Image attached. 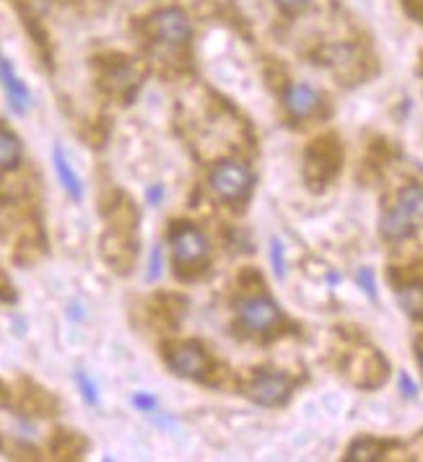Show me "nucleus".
<instances>
[{"instance_id":"nucleus-1","label":"nucleus","mask_w":423,"mask_h":462,"mask_svg":"<svg viewBox=\"0 0 423 462\" xmlns=\"http://www.w3.org/2000/svg\"><path fill=\"white\" fill-rule=\"evenodd\" d=\"M423 221V184H411L397 195V203L382 218V234L392 242L408 237L413 226Z\"/></svg>"},{"instance_id":"nucleus-2","label":"nucleus","mask_w":423,"mask_h":462,"mask_svg":"<svg viewBox=\"0 0 423 462\" xmlns=\"http://www.w3.org/2000/svg\"><path fill=\"white\" fill-rule=\"evenodd\" d=\"M171 252H174V265L177 273L198 270L208 258V239L200 229L190 224H180L171 231Z\"/></svg>"},{"instance_id":"nucleus-3","label":"nucleus","mask_w":423,"mask_h":462,"mask_svg":"<svg viewBox=\"0 0 423 462\" xmlns=\"http://www.w3.org/2000/svg\"><path fill=\"white\" fill-rule=\"evenodd\" d=\"M135 229L106 224V231L102 237V258L106 265L117 273H127L135 262Z\"/></svg>"},{"instance_id":"nucleus-4","label":"nucleus","mask_w":423,"mask_h":462,"mask_svg":"<svg viewBox=\"0 0 423 462\" xmlns=\"http://www.w3.org/2000/svg\"><path fill=\"white\" fill-rule=\"evenodd\" d=\"M252 187V172L242 162H223L211 174V190L226 203H236Z\"/></svg>"},{"instance_id":"nucleus-5","label":"nucleus","mask_w":423,"mask_h":462,"mask_svg":"<svg viewBox=\"0 0 423 462\" xmlns=\"http://www.w3.org/2000/svg\"><path fill=\"white\" fill-rule=\"evenodd\" d=\"M140 78H143V70L138 68L133 60L127 57H115L112 63L104 65L102 70V86L112 94V97L122 99V104H127L135 88L140 86Z\"/></svg>"},{"instance_id":"nucleus-6","label":"nucleus","mask_w":423,"mask_h":462,"mask_svg":"<svg viewBox=\"0 0 423 462\" xmlns=\"http://www.w3.org/2000/svg\"><path fill=\"white\" fill-rule=\"evenodd\" d=\"M151 37L161 44H185L190 39V19L180 11V8H161L159 13H153L149 21Z\"/></svg>"},{"instance_id":"nucleus-7","label":"nucleus","mask_w":423,"mask_h":462,"mask_svg":"<svg viewBox=\"0 0 423 462\" xmlns=\"http://www.w3.org/2000/svg\"><path fill=\"white\" fill-rule=\"evenodd\" d=\"M171 372H177L180 376H190V379H200L208 374L211 369V358L205 354V348L200 343H180L169 348L167 354Z\"/></svg>"},{"instance_id":"nucleus-8","label":"nucleus","mask_w":423,"mask_h":462,"mask_svg":"<svg viewBox=\"0 0 423 462\" xmlns=\"http://www.w3.org/2000/svg\"><path fill=\"white\" fill-rule=\"evenodd\" d=\"M250 398L254 403H260V405H267V408H273V405H281L283 400L288 398V392H291V379L286 374H278V372H263V374H257L250 382Z\"/></svg>"},{"instance_id":"nucleus-9","label":"nucleus","mask_w":423,"mask_h":462,"mask_svg":"<svg viewBox=\"0 0 423 462\" xmlns=\"http://www.w3.org/2000/svg\"><path fill=\"white\" fill-rule=\"evenodd\" d=\"M278 320H281L278 307L265 296H252V299H244L239 304V323L250 333H263L267 327L278 325Z\"/></svg>"},{"instance_id":"nucleus-10","label":"nucleus","mask_w":423,"mask_h":462,"mask_svg":"<svg viewBox=\"0 0 423 462\" xmlns=\"http://www.w3.org/2000/svg\"><path fill=\"white\" fill-rule=\"evenodd\" d=\"M0 86L6 91V99H8V104H11V109L16 115L29 112V107H32V91L19 78L11 60H6L3 55H0Z\"/></svg>"},{"instance_id":"nucleus-11","label":"nucleus","mask_w":423,"mask_h":462,"mask_svg":"<svg viewBox=\"0 0 423 462\" xmlns=\"http://www.w3.org/2000/svg\"><path fill=\"white\" fill-rule=\"evenodd\" d=\"M338 169V148L332 146V140H317L309 148L307 159V177L312 182H322L330 174Z\"/></svg>"},{"instance_id":"nucleus-12","label":"nucleus","mask_w":423,"mask_h":462,"mask_svg":"<svg viewBox=\"0 0 423 462\" xmlns=\"http://www.w3.org/2000/svg\"><path fill=\"white\" fill-rule=\"evenodd\" d=\"M286 109L294 117H309L319 109V94L307 84H294L286 91Z\"/></svg>"},{"instance_id":"nucleus-13","label":"nucleus","mask_w":423,"mask_h":462,"mask_svg":"<svg viewBox=\"0 0 423 462\" xmlns=\"http://www.w3.org/2000/svg\"><path fill=\"white\" fill-rule=\"evenodd\" d=\"M53 164H55V172H57V180H60L65 193L70 195L73 200H84V184H81V177L73 172V166H70V162H68L63 146H55Z\"/></svg>"},{"instance_id":"nucleus-14","label":"nucleus","mask_w":423,"mask_h":462,"mask_svg":"<svg viewBox=\"0 0 423 462\" xmlns=\"http://www.w3.org/2000/svg\"><path fill=\"white\" fill-rule=\"evenodd\" d=\"M24 410H29L34 416H55L57 413V400L39 385L26 382L24 385Z\"/></svg>"},{"instance_id":"nucleus-15","label":"nucleus","mask_w":423,"mask_h":462,"mask_svg":"<svg viewBox=\"0 0 423 462\" xmlns=\"http://www.w3.org/2000/svg\"><path fill=\"white\" fill-rule=\"evenodd\" d=\"M88 441L78 431H55L53 436V454L57 460H78L86 452Z\"/></svg>"},{"instance_id":"nucleus-16","label":"nucleus","mask_w":423,"mask_h":462,"mask_svg":"<svg viewBox=\"0 0 423 462\" xmlns=\"http://www.w3.org/2000/svg\"><path fill=\"white\" fill-rule=\"evenodd\" d=\"M19 162H21V143L11 130L0 128V172L13 169Z\"/></svg>"},{"instance_id":"nucleus-17","label":"nucleus","mask_w":423,"mask_h":462,"mask_svg":"<svg viewBox=\"0 0 423 462\" xmlns=\"http://www.w3.org/2000/svg\"><path fill=\"white\" fill-rule=\"evenodd\" d=\"M400 304L405 307V312L423 317V286L421 283L405 286V289L400 291Z\"/></svg>"},{"instance_id":"nucleus-18","label":"nucleus","mask_w":423,"mask_h":462,"mask_svg":"<svg viewBox=\"0 0 423 462\" xmlns=\"http://www.w3.org/2000/svg\"><path fill=\"white\" fill-rule=\"evenodd\" d=\"M379 444L377 441H356L348 452V460H356V462H369V460H377L379 457Z\"/></svg>"},{"instance_id":"nucleus-19","label":"nucleus","mask_w":423,"mask_h":462,"mask_svg":"<svg viewBox=\"0 0 423 462\" xmlns=\"http://www.w3.org/2000/svg\"><path fill=\"white\" fill-rule=\"evenodd\" d=\"M75 385H78V389H81V395H84V400L88 403V405H96V403H99L96 385L84 374V372H75Z\"/></svg>"},{"instance_id":"nucleus-20","label":"nucleus","mask_w":423,"mask_h":462,"mask_svg":"<svg viewBox=\"0 0 423 462\" xmlns=\"http://www.w3.org/2000/svg\"><path fill=\"white\" fill-rule=\"evenodd\" d=\"M133 405H135L138 410H143V413H153L156 410V398L153 395H146V392H138V395H133Z\"/></svg>"},{"instance_id":"nucleus-21","label":"nucleus","mask_w":423,"mask_h":462,"mask_svg":"<svg viewBox=\"0 0 423 462\" xmlns=\"http://www.w3.org/2000/svg\"><path fill=\"white\" fill-rule=\"evenodd\" d=\"M270 255H273L275 276H283V273H286V268H283V247H281L278 239H273V244H270Z\"/></svg>"},{"instance_id":"nucleus-22","label":"nucleus","mask_w":423,"mask_h":462,"mask_svg":"<svg viewBox=\"0 0 423 462\" xmlns=\"http://www.w3.org/2000/svg\"><path fill=\"white\" fill-rule=\"evenodd\" d=\"M161 276V249L153 247L151 252V262H149V273H146V278L149 280H156Z\"/></svg>"},{"instance_id":"nucleus-23","label":"nucleus","mask_w":423,"mask_h":462,"mask_svg":"<svg viewBox=\"0 0 423 462\" xmlns=\"http://www.w3.org/2000/svg\"><path fill=\"white\" fill-rule=\"evenodd\" d=\"M356 278H359V283H361V286H364V291H366V293H369L371 299H374V296H377V289H374V276H371V270L361 268Z\"/></svg>"},{"instance_id":"nucleus-24","label":"nucleus","mask_w":423,"mask_h":462,"mask_svg":"<svg viewBox=\"0 0 423 462\" xmlns=\"http://www.w3.org/2000/svg\"><path fill=\"white\" fill-rule=\"evenodd\" d=\"M0 301H16V291H13L8 276L0 270Z\"/></svg>"},{"instance_id":"nucleus-25","label":"nucleus","mask_w":423,"mask_h":462,"mask_svg":"<svg viewBox=\"0 0 423 462\" xmlns=\"http://www.w3.org/2000/svg\"><path fill=\"white\" fill-rule=\"evenodd\" d=\"M275 3H278V6L283 8V11H288V13H297V11H301V8L307 6L309 0H275Z\"/></svg>"},{"instance_id":"nucleus-26","label":"nucleus","mask_w":423,"mask_h":462,"mask_svg":"<svg viewBox=\"0 0 423 462\" xmlns=\"http://www.w3.org/2000/svg\"><path fill=\"white\" fill-rule=\"evenodd\" d=\"M400 389H402V395H405V398H415V392H418L415 385H413V379L408 374H400Z\"/></svg>"},{"instance_id":"nucleus-27","label":"nucleus","mask_w":423,"mask_h":462,"mask_svg":"<svg viewBox=\"0 0 423 462\" xmlns=\"http://www.w3.org/2000/svg\"><path fill=\"white\" fill-rule=\"evenodd\" d=\"M161 195H164V190H161L159 184H156V187H151V190H149V200H151V203H153V205H156V203H159V200H161Z\"/></svg>"},{"instance_id":"nucleus-28","label":"nucleus","mask_w":423,"mask_h":462,"mask_svg":"<svg viewBox=\"0 0 423 462\" xmlns=\"http://www.w3.org/2000/svg\"><path fill=\"white\" fill-rule=\"evenodd\" d=\"M6 398H8V395H6V387H3V385H0V405H3V403H6Z\"/></svg>"},{"instance_id":"nucleus-29","label":"nucleus","mask_w":423,"mask_h":462,"mask_svg":"<svg viewBox=\"0 0 423 462\" xmlns=\"http://www.w3.org/2000/svg\"><path fill=\"white\" fill-rule=\"evenodd\" d=\"M421 364H423V345H421Z\"/></svg>"}]
</instances>
